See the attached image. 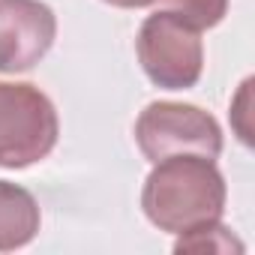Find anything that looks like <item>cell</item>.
<instances>
[{
    "instance_id": "cell-1",
    "label": "cell",
    "mask_w": 255,
    "mask_h": 255,
    "mask_svg": "<svg viewBox=\"0 0 255 255\" xmlns=\"http://www.w3.org/2000/svg\"><path fill=\"white\" fill-rule=\"evenodd\" d=\"M144 216L171 234L219 222L225 210V177L213 159L180 153L153 162L141 192Z\"/></svg>"
},
{
    "instance_id": "cell-2",
    "label": "cell",
    "mask_w": 255,
    "mask_h": 255,
    "mask_svg": "<svg viewBox=\"0 0 255 255\" xmlns=\"http://www.w3.org/2000/svg\"><path fill=\"white\" fill-rule=\"evenodd\" d=\"M57 111L33 84L0 81V165L27 168L57 144Z\"/></svg>"
},
{
    "instance_id": "cell-3",
    "label": "cell",
    "mask_w": 255,
    "mask_h": 255,
    "mask_svg": "<svg viewBox=\"0 0 255 255\" xmlns=\"http://www.w3.org/2000/svg\"><path fill=\"white\" fill-rule=\"evenodd\" d=\"M135 141L150 162L180 153L207 159L222 153V129L216 117L183 102H150L135 120Z\"/></svg>"
},
{
    "instance_id": "cell-4",
    "label": "cell",
    "mask_w": 255,
    "mask_h": 255,
    "mask_svg": "<svg viewBox=\"0 0 255 255\" xmlns=\"http://www.w3.org/2000/svg\"><path fill=\"white\" fill-rule=\"evenodd\" d=\"M138 60L147 78L162 90H189L201 78L204 48L201 30L189 27L177 15L156 9L138 30Z\"/></svg>"
},
{
    "instance_id": "cell-5",
    "label": "cell",
    "mask_w": 255,
    "mask_h": 255,
    "mask_svg": "<svg viewBox=\"0 0 255 255\" xmlns=\"http://www.w3.org/2000/svg\"><path fill=\"white\" fill-rule=\"evenodd\" d=\"M57 36V18L42 0H0V72L33 69Z\"/></svg>"
},
{
    "instance_id": "cell-6",
    "label": "cell",
    "mask_w": 255,
    "mask_h": 255,
    "mask_svg": "<svg viewBox=\"0 0 255 255\" xmlns=\"http://www.w3.org/2000/svg\"><path fill=\"white\" fill-rule=\"evenodd\" d=\"M39 234V204L36 198L0 180V252H15Z\"/></svg>"
},
{
    "instance_id": "cell-7",
    "label": "cell",
    "mask_w": 255,
    "mask_h": 255,
    "mask_svg": "<svg viewBox=\"0 0 255 255\" xmlns=\"http://www.w3.org/2000/svg\"><path fill=\"white\" fill-rule=\"evenodd\" d=\"M156 3L159 9L177 15L180 21H186L195 30L216 27L228 12V0H156Z\"/></svg>"
},
{
    "instance_id": "cell-8",
    "label": "cell",
    "mask_w": 255,
    "mask_h": 255,
    "mask_svg": "<svg viewBox=\"0 0 255 255\" xmlns=\"http://www.w3.org/2000/svg\"><path fill=\"white\" fill-rule=\"evenodd\" d=\"M231 252V249H243L240 240H234V234L219 225V222H207L201 228H192V231H183L174 243V252Z\"/></svg>"
},
{
    "instance_id": "cell-9",
    "label": "cell",
    "mask_w": 255,
    "mask_h": 255,
    "mask_svg": "<svg viewBox=\"0 0 255 255\" xmlns=\"http://www.w3.org/2000/svg\"><path fill=\"white\" fill-rule=\"evenodd\" d=\"M105 3L117 6V9H141V6H150L156 0H105Z\"/></svg>"
}]
</instances>
